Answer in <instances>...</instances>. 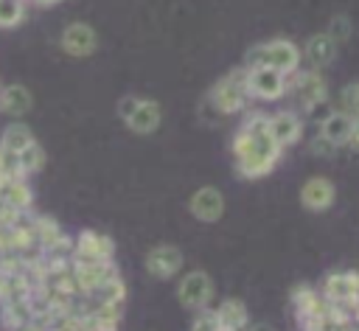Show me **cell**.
Instances as JSON below:
<instances>
[{"label":"cell","instance_id":"obj_42","mask_svg":"<svg viewBox=\"0 0 359 331\" xmlns=\"http://www.w3.org/2000/svg\"><path fill=\"white\" fill-rule=\"evenodd\" d=\"M244 331H269V328H266V325H247Z\"/></svg>","mask_w":359,"mask_h":331},{"label":"cell","instance_id":"obj_24","mask_svg":"<svg viewBox=\"0 0 359 331\" xmlns=\"http://www.w3.org/2000/svg\"><path fill=\"white\" fill-rule=\"evenodd\" d=\"M0 323L3 328H17L25 323H34V311L28 300H14V303H3L0 306Z\"/></svg>","mask_w":359,"mask_h":331},{"label":"cell","instance_id":"obj_28","mask_svg":"<svg viewBox=\"0 0 359 331\" xmlns=\"http://www.w3.org/2000/svg\"><path fill=\"white\" fill-rule=\"evenodd\" d=\"M337 104H339V112H345L353 121H359V81L342 84V90L337 95Z\"/></svg>","mask_w":359,"mask_h":331},{"label":"cell","instance_id":"obj_11","mask_svg":"<svg viewBox=\"0 0 359 331\" xmlns=\"http://www.w3.org/2000/svg\"><path fill=\"white\" fill-rule=\"evenodd\" d=\"M188 213L202 222V224H213L224 216V194L216 185H199L191 196H188Z\"/></svg>","mask_w":359,"mask_h":331},{"label":"cell","instance_id":"obj_45","mask_svg":"<svg viewBox=\"0 0 359 331\" xmlns=\"http://www.w3.org/2000/svg\"><path fill=\"white\" fill-rule=\"evenodd\" d=\"M222 331H227V328H222Z\"/></svg>","mask_w":359,"mask_h":331},{"label":"cell","instance_id":"obj_15","mask_svg":"<svg viewBox=\"0 0 359 331\" xmlns=\"http://www.w3.org/2000/svg\"><path fill=\"white\" fill-rule=\"evenodd\" d=\"M73 258L87 261H115V241L98 230H81L73 236Z\"/></svg>","mask_w":359,"mask_h":331},{"label":"cell","instance_id":"obj_12","mask_svg":"<svg viewBox=\"0 0 359 331\" xmlns=\"http://www.w3.org/2000/svg\"><path fill=\"white\" fill-rule=\"evenodd\" d=\"M70 272L79 283L81 295H93L109 275L118 272L115 261H87V258H70Z\"/></svg>","mask_w":359,"mask_h":331},{"label":"cell","instance_id":"obj_32","mask_svg":"<svg viewBox=\"0 0 359 331\" xmlns=\"http://www.w3.org/2000/svg\"><path fill=\"white\" fill-rule=\"evenodd\" d=\"M17 177H20L17 154H14V151L0 149V180H17ZM22 180H25V177H22Z\"/></svg>","mask_w":359,"mask_h":331},{"label":"cell","instance_id":"obj_22","mask_svg":"<svg viewBox=\"0 0 359 331\" xmlns=\"http://www.w3.org/2000/svg\"><path fill=\"white\" fill-rule=\"evenodd\" d=\"M90 303H109V306H123L126 303V283L121 278V272L109 275L93 295H87Z\"/></svg>","mask_w":359,"mask_h":331},{"label":"cell","instance_id":"obj_3","mask_svg":"<svg viewBox=\"0 0 359 331\" xmlns=\"http://www.w3.org/2000/svg\"><path fill=\"white\" fill-rule=\"evenodd\" d=\"M286 95H289L303 112H311V109L328 104L331 87H328V79H325L320 70L300 67L297 73H292V76L286 79Z\"/></svg>","mask_w":359,"mask_h":331},{"label":"cell","instance_id":"obj_27","mask_svg":"<svg viewBox=\"0 0 359 331\" xmlns=\"http://www.w3.org/2000/svg\"><path fill=\"white\" fill-rule=\"evenodd\" d=\"M34 230H36V244H39V250H48L65 230L59 227V222L56 219H50V216H34Z\"/></svg>","mask_w":359,"mask_h":331},{"label":"cell","instance_id":"obj_26","mask_svg":"<svg viewBox=\"0 0 359 331\" xmlns=\"http://www.w3.org/2000/svg\"><path fill=\"white\" fill-rule=\"evenodd\" d=\"M25 0H0V31H11L25 20Z\"/></svg>","mask_w":359,"mask_h":331},{"label":"cell","instance_id":"obj_7","mask_svg":"<svg viewBox=\"0 0 359 331\" xmlns=\"http://www.w3.org/2000/svg\"><path fill=\"white\" fill-rule=\"evenodd\" d=\"M320 297L325 303H334V306H353V297L359 292V272L356 269H331L323 275L320 286H317Z\"/></svg>","mask_w":359,"mask_h":331},{"label":"cell","instance_id":"obj_38","mask_svg":"<svg viewBox=\"0 0 359 331\" xmlns=\"http://www.w3.org/2000/svg\"><path fill=\"white\" fill-rule=\"evenodd\" d=\"M25 3H31V6H36V8H53V6H59L62 0H25Z\"/></svg>","mask_w":359,"mask_h":331},{"label":"cell","instance_id":"obj_46","mask_svg":"<svg viewBox=\"0 0 359 331\" xmlns=\"http://www.w3.org/2000/svg\"><path fill=\"white\" fill-rule=\"evenodd\" d=\"M0 87H3V84H0Z\"/></svg>","mask_w":359,"mask_h":331},{"label":"cell","instance_id":"obj_35","mask_svg":"<svg viewBox=\"0 0 359 331\" xmlns=\"http://www.w3.org/2000/svg\"><path fill=\"white\" fill-rule=\"evenodd\" d=\"M137 98H140V95H123V98H118V118H121V121L129 118V112L135 109Z\"/></svg>","mask_w":359,"mask_h":331},{"label":"cell","instance_id":"obj_20","mask_svg":"<svg viewBox=\"0 0 359 331\" xmlns=\"http://www.w3.org/2000/svg\"><path fill=\"white\" fill-rule=\"evenodd\" d=\"M0 199H6L11 208H17V210L25 213V210L34 208V188L22 177H17V180H0Z\"/></svg>","mask_w":359,"mask_h":331},{"label":"cell","instance_id":"obj_17","mask_svg":"<svg viewBox=\"0 0 359 331\" xmlns=\"http://www.w3.org/2000/svg\"><path fill=\"white\" fill-rule=\"evenodd\" d=\"M353 126H356V121H353L351 115L334 109V112H328V115L320 121V132H317V135L325 137L334 149H342V146H348V140H351V135H353Z\"/></svg>","mask_w":359,"mask_h":331},{"label":"cell","instance_id":"obj_21","mask_svg":"<svg viewBox=\"0 0 359 331\" xmlns=\"http://www.w3.org/2000/svg\"><path fill=\"white\" fill-rule=\"evenodd\" d=\"M289 306H292L294 317H300V314L320 311V309L325 306V300L320 297V292H317L314 286H309V283H297V286H292V292H289Z\"/></svg>","mask_w":359,"mask_h":331},{"label":"cell","instance_id":"obj_16","mask_svg":"<svg viewBox=\"0 0 359 331\" xmlns=\"http://www.w3.org/2000/svg\"><path fill=\"white\" fill-rule=\"evenodd\" d=\"M132 135H154L163 123V107L154 98H137L135 109L123 121Z\"/></svg>","mask_w":359,"mask_h":331},{"label":"cell","instance_id":"obj_33","mask_svg":"<svg viewBox=\"0 0 359 331\" xmlns=\"http://www.w3.org/2000/svg\"><path fill=\"white\" fill-rule=\"evenodd\" d=\"M14 222L0 224V252H14Z\"/></svg>","mask_w":359,"mask_h":331},{"label":"cell","instance_id":"obj_36","mask_svg":"<svg viewBox=\"0 0 359 331\" xmlns=\"http://www.w3.org/2000/svg\"><path fill=\"white\" fill-rule=\"evenodd\" d=\"M28 213V210H25ZM22 216V210H17V208H11L6 199H0V224H8V222H14V219H20Z\"/></svg>","mask_w":359,"mask_h":331},{"label":"cell","instance_id":"obj_18","mask_svg":"<svg viewBox=\"0 0 359 331\" xmlns=\"http://www.w3.org/2000/svg\"><path fill=\"white\" fill-rule=\"evenodd\" d=\"M213 311H216L219 325L227 331H244L250 325V309L241 297H224V300H219V306Z\"/></svg>","mask_w":359,"mask_h":331},{"label":"cell","instance_id":"obj_44","mask_svg":"<svg viewBox=\"0 0 359 331\" xmlns=\"http://www.w3.org/2000/svg\"><path fill=\"white\" fill-rule=\"evenodd\" d=\"M353 306H359V292H356V297H353Z\"/></svg>","mask_w":359,"mask_h":331},{"label":"cell","instance_id":"obj_37","mask_svg":"<svg viewBox=\"0 0 359 331\" xmlns=\"http://www.w3.org/2000/svg\"><path fill=\"white\" fill-rule=\"evenodd\" d=\"M8 292H11V272H0V303L8 300Z\"/></svg>","mask_w":359,"mask_h":331},{"label":"cell","instance_id":"obj_6","mask_svg":"<svg viewBox=\"0 0 359 331\" xmlns=\"http://www.w3.org/2000/svg\"><path fill=\"white\" fill-rule=\"evenodd\" d=\"M244 90L250 101H280L286 98V76L272 67H244Z\"/></svg>","mask_w":359,"mask_h":331},{"label":"cell","instance_id":"obj_29","mask_svg":"<svg viewBox=\"0 0 359 331\" xmlns=\"http://www.w3.org/2000/svg\"><path fill=\"white\" fill-rule=\"evenodd\" d=\"M325 325H328V331H345V328H353L351 309H348V306L325 303Z\"/></svg>","mask_w":359,"mask_h":331},{"label":"cell","instance_id":"obj_2","mask_svg":"<svg viewBox=\"0 0 359 331\" xmlns=\"http://www.w3.org/2000/svg\"><path fill=\"white\" fill-rule=\"evenodd\" d=\"M272 67L278 70L280 76H292L303 67V59H300V45L286 39V36H275V39H266V42H258L252 45L247 53H244V65L241 67Z\"/></svg>","mask_w":359,"mask_h":331},{"label":"cell","instance_id":"obj_25","mask_svg":"<svg viewBox=\"0 0 359 331\" xmlns=\"http://www.w3.org/2000/svg\"><path fill=\"white\" fill-rule=\"evenodd\" d=\"M17 163H20V177H34V174H39L42 168H45V149L34 140L31 146H25L20 154H17Z\"/></svg>","mask_w":359,"mask_h":331},{"label":"cell","instance_id":"obj_10","mask_svg":"<svg viewBox=\"0 0 359 331\" xmlns=\"http://www.w3.org/2000/svg\"><path fill=\"white\" fill-rule=\"evenodd\" d=\"M300 208L306 213H325L337 202V185L328 177H309L297 191Z\"/></svg>","mask_w":359,"mask_h":331},{"label":"cell","instance_id":"obj_4","mask_svg":"<svg viewBox=\"0 0 359 331\" xmlns=\"http://www.w3.org/2000/svg\"><path fill=\"white\" fill-rule=\"evenodd\" d=\"M244 67H236L230 73H224L222 79L213 81V87L208 90V104L219 112V115H238L247 112L250 98L244 90Z\"/></svg>","mask_w":359,"mask_h":331},{"label":"cell","instance_id":"obj_1","mask_svg":"<svg viewBox=\"0 0 359 331\" xmlns=\"http://www.w3.org/2000/svg\"><path fill=\"white\" fill-rule=\"evenodd\" d=\"M269 115L261 109H247L241 126L230 137V154H233V168L241 180H264L275 171V166L283 157V149L272 140Z\"/></svg>","mask_w":359,"mask_h":331},{"label":"cell","instance_id":"obj_34","mask_svg":"<svg viewBox=\"0 0 359 331\" xmlns=\"http://www.w3.org/2000/svg\"><path fill=\"white\" fill-rule=\"evenodd\" d=\"M309 149H311V154H314V157H328V154H334V151H337V149H334L325 137H320V135L309 143Z\"/></svg>","mask_w":359,"mask_h":331},{"label":"cell","instance_id":"obj_19","mask_svg":"<svg viewBox=\"0 0 359 331\" xmlns=\"http://www.w3.org/2000/svg\"><path fill=\"white\" fill-rule=\"evenodd\" d=\"M34 107V95L25 84H3L0 87V112L11 115V118H22L25 112H31Z\"/></svg>","mask_w":359,"mask_h":331},{"label":"cell","instance_id":"obj_40","mask_svg":"<svg viewBox=\"0 0 359 331\" xmlns=\"http://www.w3.org/2000/svg\"><path fill=\"white\" fill-rule=\"evenodd\" d=\"M348 146L359 151V121H356V126H353V135H351V140H348Z\"/></svg>","mask_w":359,"mask_h":331},{"label":"cell","instance_id":"obj_39","mask_svg":"<svg viewBox=\"0 0 359 331\" xmlns=\"http://www.w3.org/2000/svg\"><path fill=\"white\" fill-rule=\"evenodd\" d=\"M6 331H45L39 323H25V325H17V328H6Z\"/></svg>","mask_w":359,"mask_h":331},{"label":"cell","instance_id":"obj_13","mask_svg":"<svg viewBox=\"0 0 359 331\" xmlns=\"http://www.w3.org/2000/svg\"><path fill=\"white\" fill-rule=\"evenodd\" d=\"M266 126H269L272 140L283 151L292 149V146H297L303 140V129H306L300 112H294V109H278V112H272L269 121H266Z\"/></svg>","mask_w":359,"mask_h":331},{"label":"cell","instance_id":"obj_5","mask_svg":"<svg viewBox=\"0 0 359 331\" xmlns=\"http://www.w3.org/2000/svg\"><path fill=\"white\" fill-rule=\"evenodd\" d=\"M216 297V283L205 269H191L180 278L177 283V300L180 306H185L188 311H199V309H210Z\"/></svg>","mask_w":359,"mask_h":331},{"label":"cell","instance_id":"obj_30","mask_svg":"<svg viewBox=\"0 0 359 331\" xmlns=\"http://www.w3.org/2000/svg\"><path fill=\"white\" fill-rule=\"evenodd\" d=\"M191 331H222V325H219V320H216V311H213V309H199V311H194Z\"/></svg>","mask_w":359,"mask_h":331},{"label":"cell","instance_id":"obj_31","mask_svg":"<svg viewBox=\"0 0 359 331\" xmlns=\"http://www.w3.org/2000/svg\"><path fill=\"white\" fill-rule=\"evenodd\" d=\"M351 31H353V28H351V20H348L345 14H337V17L328 22V28H325V34H328L337 45H342V42L351 36Z\"/></svg>","mask_w":359,"mask_h":331},{"label":"cell","instance_id":"obj_41","mask_svg":"<svg viewBox=\"0 0 359 331\" xmlns=\"http://www.w3.org/2000/svg\"><path fill=\"white\" fill-rule=\"evenodd\" d=\"M351 317H353V325H359V306H351Z\"/></svg>","mask_w":359,"mask_h":331},{"label":"cell","instance_id":"obj_14","mask_svg":"<svg viewBox=\"0 0 359 331\" xmlns=\"http://www.w3.org/2000/svg\"><path fill=\"white\" fill-rule=\"evenodd\" d=\"M337 53H339V45H337L325 31L311 34V36L300 45V59H303V65L311 67V70H320V73H323L328 65H334Z\"/></svg>","mask_w":359,"mask_h":331},{"label":"cell","instance_id":"obj_43","mask_svg":"<svg viewBox=\"0 0 359 331\" xmlns=\"http://www.w3.org/2000/svg\"><path fill=\"white\" fill-rule=\"evenodd\" d=\"M6 255H8V252H0V272H3V266H6Z\"/></svg>","mask_w":359,"mask_h":331},{"label":"cell","instance_id":"obj_8","mask_svg":"<svg viewBox=\"0 0 359 331\" xmlns=\"http://www.w3.org/2000/svg\"><path fill=\"white\" fill-rule=\"evenodd\" d=\"M182 264H185V255H182V250L177 244H154L146 252V258H143V266H146V272L154 281H171V278H177L180 269H182Z\"/></svg>","mask_w":359,"mask_h":331},{"label":"cell","instance_id":"obj_23","mask_svg":"<svg viewBox=\"0 0 359 331\" xmlns=\"http://www.w3.org/2000/svg\"><path fill=\"white\" fill-rule=\"evenodd\" d=\"M34 140H36V137H34L31 126H25L22 121H14V123H8V126L3 129V135H0V149L20 154V151H22L25 146H31Z\"/></svg>","mask_w":359,"mask_h":331},{"label":"cell","instance_id":"obj_9","mask_svg":"<svg viewBox=\"0 0 359 331\" xmlns=\"http://www.w3.org/2000/svg\"><path fill=\"white\" fill-rule=\"evenodd\" d=\"M59 48L73 59L93 56L98 50V31L90 22H67L59 34Z\"/></svg>","mask_w":359,"mask_h":331}]
</instances>
